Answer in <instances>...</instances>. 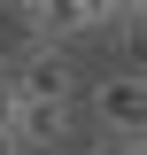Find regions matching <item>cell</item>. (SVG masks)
Returning a JSON list of instances; mask_svg holds the SVG:
<instances>
[{
    "label": "cell",
    "instance_id": "obj_2",
    "mask_svg": "<svg viewBox=\"0 0 147 155\" xmlns=\"http://www.w3.org/2000/svg\"><path fill=\"white\" fill-rule=\"evenodd\" d=\"M93 116H101V132L109 140H147V85L139 70H109L93 85Z\"/></svg>",
    "mask_w": 147,
    "mask_h": 155
},
{
    "label": "cell",
    "instance_id": "obj_8",
    "mask_svg": "<svg viewBox=\"0 0 147 155\" xmlns=\"http://www.w3.org/2000/svg\"><path fill=\"white\" fill-rule=\"evenodd\" d=\"M139 155H147V140H139Z\"/></svg>",
    "mask_w": 147,
    "mask_h": 155
},
{
    "label": "cell",
    "instance_id": "obj_4",
    "mask_svg": "<svg viewBox=\"0 0 147 155\" xmlns=\"http://www.w3.org/2000/svg\"><path fill=\"white\" fill-rule=\"evenodd\" d=\"M70 132H77V116H70V101H23V116H16V147L23 155H47V147H70Z\"/></svg>",
    "mask_w": 147,
    "mask_h": 155
},
{
    "label": "cell",
    "instance_id": "obj_6",
    "mask_svg": "<svg viewBox=\"0 0 147 155\" xmlns=\"http://www.w3.org/2000/svg\"><path fill=\"white\" fill-rule=\"evenodd\" d=\"M0 155H23V147H16V140H0Z\"/></svg>",
    "mask_w": 147,
    "mask_h": 155
},
{
    "label": "cell",
    "instance_id": "obj_1",
    "mask_svg": "<svg viewBox=\"0 0 147 155\" xmlns=\"http://www.w3.org/2000/svg\"><path fill=\"white\" fill-rule=\"evenodd\" d=\"M8 78H16L23 101H77V70H70V54H62L54 39H31Z\"/></svg>",
    "mask_w": 147,
    "mask_h": 155
},
{
    "label": "cell",
    "instance_id": "obj_7",
    "mask_svg": "<svg viewBox=\"0 0 147 155\" xmlns=\"http://www.w3.org/2000/svg\"><path fill=\"white\" fill-rule=\"evenodd\" d=\"M139 85H147V70H139Z\"/></svg>",
    "mask_w": 147,
    "mask_h": 155
},
{
    "label": "cell",
    "instance_id": "obj_5",
    "mask_svg": "<svg viewBox=\"0 0 147 155\" xmlns=\"http://www.w3.org/2000/svg\"><path fill=\"white\" fill-rule=\"evenodd\" d=\"M0 8H8V16H16L23 31H31V16H39V0H0Z\"/></svg>",
    "mask_w": 147,
    "mask_h": 155
},
{
    "label": "cell",
    "instance_id": "obj_3",
    "mask_svg": "<svg viewBox=\"0 0 147 155\" xmlns=\"http://www.w3.org/2000/svg\"><path fill=\"white\" fill-rule=\"evenodd\" d=\"M116 23V0H39V16H31V39H77V31H109Z\"/></svg>",
    "mask_w": 147,
    "mask_h": 155
}]
</instances>
